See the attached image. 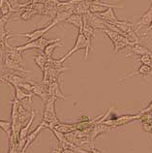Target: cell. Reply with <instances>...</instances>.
<instances>
[{
	"mask_svg": "<svg viewBox=\"0 0 152 153\" xmlns=\"http://www.w3.org/2000/svg\"><path fill=\"white\" fill-rule=\"evenodd\" d=\"M57 98L54 96H50L49 99L45 102V108L43 111V118L42 121L47 124V129H53L57 123H59V119L56 115L55 111V102Z\"/></svg>",
	"mask_w": 152,
	"mask_h": 153,
	"instance_id": "1",
	"label": "cell"
},
{
	"mask_svg": "<svg viewBox=\"0 0 152 153\" xmlns=\"http://www.w3.org/2000/svg\"><path fill=\"white\" fill-rule=\"evenodd\" d=\"M79 50H85V60L87 59L88 57V54H89V49H88V43H87V40L85 38V36L83 35L82 31L79 30V34H78V37L76 39V42H75V45L74 47L72 48V49L67 52V53L63 56L62 58L59 59V61H60L62 64L66 61V60L70 57V56L75 53L76 51H78Z\"/></svg>",
	"mask_w": 152,
	"mask_h": 153,
	"instance_id": "2",
	"label": "cell"
},
{
	"mask_svg": "<svg viewBox=\"0 0 152 153\" xmlns=\"http://www.w3.org/2000/svg\"><path fill=\"white\" fill-rule=\"evenodd\" d=\"M141 117H142V114H139H139H123V115L115 116L114 118L105 119L102 123L106 124V125L110 126V127H113L114 129V128L120 127L123 125H126L128 123L134 122L136 120L141 119Z\"/></svg>",
	"mask_w": 152,
	"mask_h": 153,
	"instance_id": "3",
	"label": "cell"
},
{
	"mask_svg": "<svg viewBox=\"0 0 152 153\" xmlns=\"http://www.w3.org/2000/svg\"><path fill=\"white\" fill-rule=\"evenodd\" d=\"M58 40H61V39H54V40H50V39H47L45 37H42L38 40H35V41H32V42H27L25 44H23L22 46H17L15 47L16 49L18 51H28V50H38L40 51H45L46 47L49 45V44L55 42V41H58Z\"/></svg>",
	"mask_w": 152,
	"mask_h": 153,
	"instance_id": "4",
	"label": "cell"
},
{
	"mask_svg": "<svg viewBox=\"0 0 152 153\" xmlns=\"http://www.w3.org/2000/svg\"><path fill=\"white\" fill-rule=\"evenodd\" d=\"M55 25H57L53 21L49 25H47L46 27L38 28V29L33 30L31 32H27V33H12V36H13V37H16V36L26 37L27 38V42H32V41H35V40H38L40 38L44 37V35H45L47 31H50L51 28H53Z\"/></svg>",
	"mask_w": 152,
	"mask_h": 153,
	"instance_id": "5",
	"label": "cell"
},
{
	"mask_svg": "<svg viewBox=\"0 0 152 153\" xmlns=\"http://www.w3.org/2000/svg\"><path fill=\"white\" fill-rule=\"evenodd\" d=\"M44 129H47V124L46 122L42 121L37 127L34 129L33 131H32L31 133H29V135L27 136V138H26L25 146H24V147H23V149L21 151V153H25L26 152V150L28 149V147L34 143V140L38 138V136L40 135V133H41L44 130Z\"/></svg>",
	"mask_w": 152,
	"mask_h": 153,
	"instance_id": "6",
	"label": "cell"
},
{
	"mask_svg": "<svg viewBox=\"0 0 152 153\" xmlns=\"http://www.w3.org/2000/svg\"><path fill=\"white\" fill-rule=\"evenodd\" d=\"M5 45H6L5 56H8V57L11 58L12 60H14V61L19 63L22 66H24V60H23V57H22V52L23 51H18L15 47H11L9 45V43H8V40L5 42Z\"/></svg>",
	"mask_w": 152,
	"mask_h": 153,
	"instance_id": "7",
	"label": "cell"
},
{
	"mask_svg": "<svg viewBox=\"0 0 152 153\" xmlns=\"http://www.w3.org/2000/svg\"><path fill=\"white\" fill-rule=\"evenodd\" d=\"M86 17V21L88 22V25L94 28L95 30H104L106 29V22L102 19L99 17L97 14H92V13H88L85 15Z\"/></svg>",
	"mask_w": 152,
	"mask_h": 153,
	"instance_id": "8",
	"label": "cell"
},
{
	"mask_svg": "<svg viewBox=\"0 0 152 153\" xmlns=\"http://www.w3.org/2000/svg\"><path fill=\"white\" fill-rule=\"evenodd\" d=\"M47 92H49V96H54L57 99H62V100H68V97L62 93V91L59 86L58 79H53L50 80L49 84L47 85Z\"/></svg>",
	"mask_w": 152,
	"mask_h": 153,
	"instance_id": "9",
	"label": "cell"
},
{
	"mask_svg": "<svg viewBox=\"0 0 152 153\" xmlns=\"http://www.w3.org/2000/svg\"><path fill=\"white\" fill-rule=\"evenodd\" d=\"M110 130H113V127H110L106 125L104 123H99V124H96L93 127L90 129L89 131V138L91 142H94V140L98 138L100 135H102L103 133H106L108 131H110Z\"/></svg>",
	"mask_w": 152,
	"mask_h": 153,
	"instance_id": "10",
	"label": "cell"
},
{
	"mask_svg": "<svg viewBox=\"0 0 152 153\" xmlns=\"http://www.w3.org/2000/svg\"><path fill=\"white\" fill-rule=\"evenodd\" d=\"M152 76V69L151 67L148 65H145V64H142L141 66L139 67V69L135 72H132L129 75H127L126 76L119 79V82H124L128 79L132 78V76Z\"/></svg>",
	"mask_w": 152,
	"mask_h": 153,
	"instance_id": "11",
	"label": "cell"
},
{
	"mask_svg": "<svg viewBox=\"0 0 152 153\" xmlns=\"http://www.w3.org/2000/svg\"><path fill=\"white\" fill-rule=\"evenodd\" d=\"M4 64H5V67L8 71L10 72H22V73H26V74H30V71H27L24 69V67L21 65L19 63L14 61L11 58H9L8 56H5V59H4Z\"/></svg>",
	"mask_w": 152,
	"mask_h": 153,
	"instance_id": "12",
	"label": "cell"
},
{
	"mask_svg": "<svg viewBox=\"0 0 152 153\" xmlns=\"http://www.w3.org/2000/svg\"><path fill=\"white\" fill-rule=\"evenodd\" d=\"M32 93L36 96H39L44 102H46L50 97L49 92H47V87L44 83L33 82V89H32Z\"/></svg>",
	"mask_w": 152,
	"mask_h": 153,
	"instance_id": "13",
	"label": "cell"
},
{
	"mask_svg": "<svg viewBox=\"0 0 152 153\" xmlns=\"http://www.w3.org/2000/svg\"><path fill=\"white\" fill-rule=\"evenodd\" d=\"M114 8L113 7H110V8H106L105 10L100 12L97 15L99 16L100 18L102 19H104L105 22H111V23H114L115 22L118 21V18L116 17V15L114 13Z\"/></svg>",
	"mask_w": 152,
	"mask_h": 153,
	"instance_id": "14",
	"label": "cell"
},
{
	"mask_svg": "<svg viewBox=\"0 0 152 153\" xmlns=\"http://www.w3.org/2000/svg\"><path fill=\"white\" fill-rule=\"evenodd\" d=\"M13 88L15 90V97L17 98L19 102H22L25 99H28L29 103L32 102V97L34 96V94L32 93V92L25 91L24 89H22V88L19 86H13Z\"/></svg>",
	"mask_w": 152,
	"mask_h": 153,
	"instance_id": "15",
	"label": "cell"
},
{
	"mask_svg": "<svg viewBox=\"0 0 152 153\" xmlns=\"http://www.w3.org/2000/svg\"><path fill=\"white\" fill-rule=\"evenodd\" d=\"M65 23H69V25H74L75 27H77L79 30L82 31L83 27V16L74 13L66 19Z\"/></svg>",
	"mask_w": 152,
	"mask_h": 153,
	"instance_id": "16",
	"label": "cell"
},
{
	"mask_svg": "<svg viewBox=\"0 0 152 153\" xmlns=\"http://www.w3.org/2000/svg\"><path fill=\"white\" fill-rule=\"evenodd\" d=\"M151 22H152V9H151V8H149V9L142 16L141 19H139V21H138V22H137L138 28L135 31L138 32L142 27L149 25Z\"/></svg>",
	"mask_w": 152,
	"mask_h": 153,
	"instance_id": "17",
	"label": "cell"
},
{
	"mask_svg": "<svg viewBox=\"0 0 152 153\" xmlns=\"http://www.w3.org/2000/svg\"><path fill=\"white\" fill-rule=\"evenodd\" d=\"M53 129L59 131L62 134H69L71 132H74L77 130V122L76 123H63L59 122L53 127Z\"/></svg>",
	"mask_w": 152,
	"mask_h": 153,
	"instance_id": "18",
	"label": "cell"
},
{
	"mask_svg": "<svg viewBox=\"0 0 152 153\" xmlns=\"http://www.w3.org/2000/svg\"><path fill=\"white\" fill-rule=\"evenodd\" d=\"M113 54L115 55L119 51H121L123 49H125L126 47H130L131 44L128 41L126 37H124L123 35H120L118 37L116 41H114L113 43Z\"/></svg>",
	"mask_w": 152,
	"mask_h": 153,
	"instance_id": "19",
	"label": "cell"
},
{
	"mask_svg": "<svg viewBox=\"0 0 152 153\" xmlns=\"http://www.w3.org/2000/svg\"><path fill=\"white\" fill-rule=\"evenodd\" d=\"M32 111V114H31V117L29 118L28 122H27L24 126H22L21 129V132H19V140H26L27 136L29 135V131H30V127L33 123V120L36 116V112L35 111Z\"/></svg>",
	"mask_w": 152,
	"mask_h": 153,
	"instance_id": "20",
	"label": "cell"
},
{
	"mask_svg": "<svg viewBox=\"0 0 152 153\" xmlns=\"http://www.w3.org/2000/svg\"><path fill=\"white\" fill-rule=\"evenodd\" d=\"M32 111H27L26 108L23 107V105L21 103L19 104V116H18V122L19 124H25L26 122H28L29 118L31 117Z\"/></svg>",
	"mask_w": 152,
	"mask_h": 153,
	"instance_id": "21",
	"label": "cell"
},
{
	"mask_svg": "<svg viewBox=\"0 0 152 153\" xmlns=\"http://www.w3.org/2000/svg\"><path fill=\"white\" fill-rule=\"evenodd\" d=\"M90 2L86 1V0H81L77 5L75 6V14H79L82 16H85L89 13V8H90Z\"/></svg>",
	"mask_w": 152,
	"mask_h": 153,
	"instance_id": "22",
	"label": "cell"
},
{
	"mask_svg": "<svg viewBox=\"0 0 152 153\" xmlns=\"http://www.w3.org/2000/svg\"><path fill=\"white\" fill-rule=\"evenodd\" d=\"M113 25L122 32L123 36L125 35L126 33H128V32L134 30L133 29V23H131L129 22H126V21H122V19H118V21L115 22Z\"/></svg>",
	"mask_w": 152,
	"mask_h": 153,
	"instance_id": "23",
	"label": "cell"
},
{
	"mask_svg": "<svg viewBox=\"0 0 152 153\" xmlns=\"http://www.w3.org/2000/svg\"><path fill=\"white\" fill-rule=\"evenodd\" d=\"M62 45H63V42L61 40H58V41H55V42L49 44V45L46 47L45 51H44V53H45V55L47 57V59L53 58V52H54L55 49L58 47H61Z\"/></svg>",
	"mask_w": 152,
	"mask_h": 153,
	"instance_id": "24",
	"label": "cell"
},
{
	"mask_svg": "<svg viewBox=\"0 0 152 153\" xmlns=\"http://www.w3.org/2000/svg\"><path fill=\"white\" fill-rule=\"evenodd\" d=\"M47 57L45 55L43 51H41V53H38L34 56V62L35 64L39 67V69L42 71V73L45 70V68L47 66Z\"/></svg>",
	"mask_w": 152,
	"mask_h": 153,
	"instance_id": "25",
	"label": "cell"
},
{
	"mask_svg": "<svg viewBox=\"0 0 152 153\" xmlns=\"http://www.w3.org/2000/svg\"><path fill=\"white\" fill-rule=\"evenodd\" d=\"M130 51L132 53H134L135 55H139V56L145 55V54L150 53L151 52L147 48L142 46L141 44H136V45L130 46Z\"/></svg>",
	"mask_w": 152,
	"mask_h": 153,
	"instance_id": "26",
	"label": "cell"
},
{
	"mask_svg": "<svg viewBox=\"0 0 152 153\" xmlns=\"http://www.w3.org/2000/svg\"><path fill=\"white\" fill-rule=\"evenodd\" d=\"M35 15H39L37 11L33 9H24L22 11V13L19 15V18H15L12 21H19V19H21V21H29Z\"/></svg>",
	"mask_w": 152,
	"mask_h": 153,
	"instance_id": "27",
	"label": "cell"
},
{
	"mask_svg": "<svg viewBox=\"0 0 152 153\" xmlns=\"http://www.w3.org/2000/svg\"><path fill=\"white\" fill-rule=\"evenodd\" d=\"M12 122L11 120H2L0 119V129L5 133L7 135V139L9 140V138L11 137V132H12Z\"/></svg>",
	"mask_w": 152,
	"mask_h": 153,
	"instance_id": "28",
	"label": "cell"
},
{
	"mask_svg": "<svg viewBox=\"0 0 152 153\" xmlns=\"http://www.w3.org/2000/svg\"><path fill=\"white\" fill-rule=\"evenodd\" d=\"M124 37L127 38L128 41L130 42L131 46L136 45V44H139V38L137 34V32H136L135 30H132L130 32H128V33H126L125 35H124Z\"/></svg>",
	"mask_w": 152,
	"mask_h": 153,
	"instance_id": "29",
	"label": "cell"
},
{
	"mask_svg": "<svg viewBox=\"0 0 152 153\" xmlns=\"http://www.w3.org/2000/svg\"><path fill=\"white\" fill-rule=\"evenodd\" d=\"M151 52H150V53H147V54L139 56V62H141L142 64H145V65H148V66L151 67V55H150Z\"/></svg>",
	"mask_w": 152,
	"mask_h": 153,
	"instance_id": "30",
	"label": "cell"
},
{
	"mask_svg": "<svg viewBox=\"0 0 152 153\" xmlns=\"http://www.w3.org/2000/svg\"><path fill=\"white\" fill-rule=\"evenodd\" d=\"M152 111V101L147 105L146 108H145L143 110H142L139 111V114H147V112H151Z\"/></svg>",
	"mask_w": 152,
	"mask_h": 153,
	"instance_id": "31",
	"label": "cell"
},
{
	"mask_svg": "<svg viewBox=\"0 0 152 153\" xmlns=\"http://www.w3.org/2000/svg\"><path fill=\"white\" fill-rule=\"evenodd\" d=\"M62 150H63V148L60 146H57L50 150V153H62Z\"/></svg>",
	"mask_w": 152,
	"mask_h": 153,
	"instance_id": "32",
	"label": "cell"
},
{
	"mask_svg": "<svg viewBox=\"0 0 152 153\" xmlns=\"http://www.w3.org/2000/svg\"><path fill=\"white\" fill-rule=\"evenodd\" d=\"M90 151H91V153H103L101 150L98 149V148L94 147V146H91V148H90Z\"/></svg>",
	"mask_w": 152,
	"mask_h": 153,
	"instance_id": "33",
	"label": "cell"
},
{
	"mask_svg": "<svg viewBox=\"0 0 152 153\" xmlns=\"http://www.w3.org/2000/svg\"><path fill=\"white\" fill-rule=\"evenodd\" d=\"M62 153H76L74 149H70V148H67V149H63Z\"/></svg>",
	"mask_w": 152,
	"mask_h": 153,
	"instance_id": "34",
	"label": "cell"
},
{
	"mask_svg": "<svg viewBox=\"0 0 152 153\" xmlns=\"http://www.w3.org/2000/svg\"><path fill=\"white\" fill-rule=\"evenodd\" d=\"M5 48H6L5 44H1V43H0V51H4V53H5Z\"/></svg>",
	"mask_w": 152,
	"mask_h": 153,
	"instance_id": "35",
	"label": "cell"
},
{
	"mask_svg": "<svg viewBox=\"0 0 152 153\" xmlns=\"http://www.w3.org/2000/svg\"><path fill=\"white\" fill-rule=\"evenodd\" d=\"M31 1H33V0H19V3L23 4V3H27V2H31Z\"/></svg>",
	"mask_w": 152,
	"mask_h": 153,
	"instance_id": "36",
	"label": "cell"
},
{
	"mask_svg": "<svg viewBox=\"0 0 152 153\" xmlns=\"http://www.w3.org/2000/svg\"><path fill=\"white\" fill-rule=\"evenodd\" d=\"M149 31H152V22L148 25V27H147V29H146V32H149Z\"/></svg>",
	"mask_w": 152,
	"mask_h": 153,
	"instance_id": "37",
	"label": "cell"
},
{
	"mask_svg": "<svg viewBox=\"0 0 152 153\" xmlns=\"http://www.w3.org/2000/svg\"><path fill=\"white\" fill-rule=\"evenodd\" d=\"M86 1H88V2L92 3V2H94V1H97V0H86Z\"/></svg>",
	"mask_w": 152,
	"mask_h": 153,
	"instance_id": "38",
	"label": "cell"
},
{
	"mask_svg": "<svg viewBox=\"0 0 152 153\" xmlns=\"http://www.w3.org/2000/svg\"><path fill=\"white\" fill-rule=\"evenodd\" d=\"M150 55H151V69H152V52H151Z\"/></svg>",
	"mask_w": 152,
	"mask_h": 153,
	"instance_id": "39",
	"label": "cell"
},
{
	"mask_svg": "<svg viewBox=\"0 0 152 153\" xmlns=\"http://www.w3.org/2000/svg\"><path fill=\"white\" fill-rule=\"evenodd\" d=\"M150 2H151V5H150V8L152 9V0H150Z\"/></svg>",
	"mask_w": 152,
	"mask_h": 153,
	"instance_id": "40",
	"label": "cell"
}]
</instances>
